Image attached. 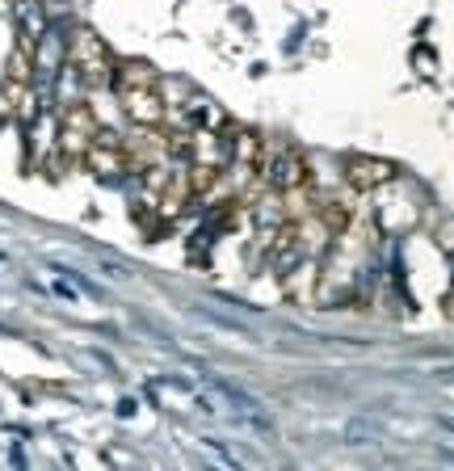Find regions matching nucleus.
<instances>
[{"mask_svg": "<svg viewBox=\"0 0 454 471\" xmlns=\"http://www.w3.org/2000/svg\"><path fill=\"white\" fill-rule=\"evenodd\" d=\"M122 101H126V114L135 122H156L160 118V97H156V80H131L118 84Z\"/></svg>", "mask_w": 454, "mask_h": 471, "instance_id": "f257e3e1", "label": "nucleus"}, {"mask_svg": "<svg viewBox=\"0 0 454 471\" xmlns=\"http://www.w3.org/2000/svg\"><path fill=\"white\" fill-rule=\"evenodd\" d=\"M93 135V114L88 110H72L68 118H64V135H59V143H64V151H88V139Z\"/></svg>", "mask_w": 454, "mask_h": 471, "instance_id": "7ed1b4c3", "label": "nucleus"}, {"mask_svg": "<svg viewBox=\"0 0 454 471\" xmlns=\"http://www.w3.org/2000/svg\"><path fill=\"white\" fill-rule=\"evenodd\" d=\"M72 64L80 68L84 80H106V72H110L106 50H101V42H97L93 34H80V38H76V46H72Z\"/></svg>", "mask_w": 454, "mask_h": 471, "instance_id": "f03ea898", "label": "nucleus"}]
</instances>
